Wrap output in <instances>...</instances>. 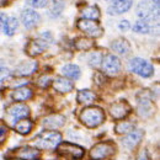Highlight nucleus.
Returning <instances> with one entry per match:
<instances>
[{"label": "nucleus", "mask_w": 160, "mask_h": 160, "mask_svg": "<svg viewBox=\"0 0 160 160\" xmlns=\"http://www.w3.org/2000/svg\"><path fill=\"white\" fill-rule=\"evenodd\" d=\"M62 143V134L56 131H46L36 137L35 144L37 149L53 150Z\"/></svg>", "instance_id": "nucleus-1"}, {"label": "nucleus", "mask_w": 160, "mask_h": 160, "mask_svg": "<svg viewBox=\"0 0 160 160\" xmlns=\"http://www.w3.org/2000/svg\"><path fill=\"white\" fill-rule=\"evenodd\" d=\"M80 121L89 128H95L98 126H100L101 123H103L105 121V113L103 111L95 107V106H90L86 107L81 111L80 113Z\"/></svg>", "instance_id": "nucleus-2"}, {"label": "nucleus", "mask_w": 160, "mask_h": 160, "mask_svg": "<svg viewBox=\"0 0 160 160\" xmlns=\"http://www.w3.org/2000/svg\"><path fill=\"white\" fill-rule=\"evenodd\" d=\"M137 16L144 22H154L159 19V6L154 5L150 0H142L136 8Z\"/></svg>", "instance_id": "nucleus-3"}, {"label": "nucleus", "mask_w": 160, "mask_h": 160, "mask_svg": "<svg viewBox=\"0 0 160 160\" xmlns=\"http://www.w3.org/2000/svg\"><path fill=\"white\" fill-rule=\"evenodd\" d=\"M129 70L142 78H149L154 74V67L143 58H133L129 62Z\"/></svg>", "instance_id": "nucleus-4"}, {"label": "nucleus", "mask_w": 160, "mask_h": 160, "mask_svg": "<svg viewBox=\"0 0 160 160\" xmlns=\"http://www.w3.org/2000/svg\"><path fill=\"white\" fill-rule=\"evenodd\" d=\"M115 153V145L108 142H102L94 145L90 150V159L91 160H102L111 157Z\"/></svg>", "instance_id": "nucleus-5"}, {"label": "nucleus", "mask_w": 160, "mask_h": 160, "mask_svg": "<svg viewBox=\"0 0 160 160\" xmlns=\"http://www.w3.org/2000/svg\"><path fill=\"white\" fill-rule=\"evenodd\" d=\"M101 65H102L103 73L106 75H108V77H116V75H118L121 72V68H122L121 60L115 54H107V56H105L102 58Z\"/></svg>", "instance_id": "nucleus-6"}, {"label": "nucleus", "mask_w": 160, "mask_h": 160, "mask_svg": "<svg viewBox=\"0 0 160 160\" xmlns=\"http://www.w3.org/2000/svg\"><path fill=\"white\" fill-rule=\"evenodd\" d=\"M78 28L80 31H82L85 35H88L89 37H94V38L100 37L103 32L102 27L98 21L88 20V19H80L78 21Z\"/></svg>", "instance_id": "nucleus-7"}, {"label": "nucleus", "mask_w": 160, "mask_h": 160, "mask_svg": "<svg viewBox=\"0 0 160 160\" xmlns=\"http://www.w3.org/2000/svg\"><path fill=\"white\" fill-rule=\"evenodd\" d=\"M110 113L115 120H122L131 113V106L124 101L115 102L110 107Z\"/></svg>", "instance_id": "nucleus-8"}, {"label": "nucleus", "mask_w": 160, "mask_h": 160, "mask_svg": "<svg viewBox=\"0 0 160 160\" xmlns=\"http://www.w3.org/2000/svg\"><path fill=\"white\" fill-rule=\"evenodd\" d=\"M21 21L26 28H33L38 25V22L41 21V16L38 12H36V10L25 9L21 12Z\"/></svg>", "instance_id": "nucleus-9"}, {"label": "nucleus", "mask_w": 160, "mask_h": 160, "mask_svg": "<svg viewBox=\"0 0 160 160\" xmlns=\"http://www.w3.org/2000/svg\"><path fill=\"white\" fill-rule=\"evenodd\" d=\"M58 148V152L63 155H72L73 158L75 159H79L84 155V149L79 147V145H75L73 143H60L59 145L57 147Z\"/></svg>", "instance_id": "nucleus-10"}, {"label": "nucleus", "mask_w": 160, "mask_h": 160, "mask_svg": "<svg viewBox=\"0 0 160 160\" xmlns=\"http://www.w3.org/2000/svg\"><path fill=\"white\" fill-rule=\"evenodd\" d=\"M143 137H144V132L142 129H133L126 134V137L122 140V144L127 149H133L134 147H137L139 144Z\"/></svg>", "instance_id": "nucleus-11"}, {"label": "nucleus", "mask_w": 160, "mask_h": 160, "mask_svg": "<svg viewBox=\"0 0 160 160\" xmlns=\"http://www.w3.org/2000/svg\"><path fill=\"white\" fill-rule=\"evenodd\" d=\"M47 48H48L47 41L42 40V38H37V40L30 41V43L26 46V52H27L28 56L36 57V56L42 54Z\"/></svg>", "instance_id": "nucleus-12"}, {"label": "nucleus", "mask_w": 160, "mask_h": 160, "mask_svg": "<svg viewBox=\"0 0 160 160\" xmlns=\"http://www.w3.org/2000/svg\"><path fill=\"white\" fill-rule=\"evenodd\" d=\"M138 113L142 117H148L153 113L150 98L147 92H140L138 96Z\"/></svg>", "instance_id": "nucleus-13"}, {"label": "nucleus", "mask_w": 160, "mask_h": 160, "mask_svg": "<svg viewBox=\"0 0 160 160\" xmlns=\"http://www.w3.org/2000/svg\"><path fill=\"white\" fill-rule=\"evenodd\" d=\"M133 5V0H116L112 5L107 9L110 15H121L127 12Z\"/></svg>", "instance_id": "nucleus-14"}, {"label": "nucleus", "mask_w": 160, "mask_h": 160, "mask_svg": "<svg viewBox=\"0 0 160 160\" xmlns=\"http://www.w3.org/2000/svg\"><path fill=\"white\" fill-rule=\"evenodd\" d=\"M52 85H53V89L56 91H58L60 94H67V92H70L73 89H74V85L70 80H68L67 78H63V77H58L52 81Z\"/></svg>", "instance_id": "nucleus-15"}, {"label": "nucleus", "mask_w": 160, "mask_h": 160, "mask_svg": "<svg viewBox=\"0 0 160 160\" xmlns=\"http://www.w3.org/2000/svg\"><path fill=\"white\" fill-rule=\"evenodd\" d=\"M64 123H65V117L59 113L51 115L43 120V126L47 129H58L62 126H64Z\"/></svg>", "instance_id": "nucleus-16"}, {"label": "nucleus", "mask_w": 160, "mask_h": 160, "mask_svg": "<svg viewBox=\"0 0 160 160\" xmlns=\"http://www.w3.org/2000/svg\"><path fill=\"white\" fill-rule=\"evenodd\" d=\"M15 155L22 160H35L36 158H38L40 150L32 147H22L15 152Z\"/></svg>", "instance_id": "nucleus-17"}, {"label": "nucleus", "mask_w": 160, "mask_h": 160, "mask_svg": "<svg viewBox=\"0 0 160 160\" xmlns=\"http://www.w3.org/2000/svg\"><path fill=\"white\" fill-rule=\"evenodd\" d=\"M9 115L16 117V118H26L30 115V108L23 103H14L8 108Z\"/></svg>", "instance_id": "nucleus-18"}, {"label": "nucleus", "mask_w": 160, "mask_h": 160, "mask_svg": "<svg viewBox=\"0 0 160 160\" xmlns=\"http://www.w3.org/2000/svg\"><path fill=\"white\" fill-rule=\"evenodd\" d=\"M36 69H37L36 62H22L16 67L15 72H16V74H19L21 77H25V75H30V74L35 73Z\"/></svg>", "instance_id": "nucleus-19"}, {"label": "nucleus", "mask_w": 160, "mask_h": 160, "mask_svg": "<svg viewBox=\"0 0 160 160\" xmlns=\"http://www.w3.org/2000/svg\"><path fill=\"white\" fill-rule=\"evenodd\" d=\"M111 48H112L113 52H116L118 54H122V56L127 54L131 51V46H129L128 41L126 40V38H116L111 43Z\"/></svg>", "instance_id": "nucleus-20"}, {"label": "nucleus", "mask_w": 160, "mask_h": 160, "mask_svg": "<svg viewBox=\"0 0 160 160\" xmlns=\"http://www.w3.org/2000/svg\"><path fill=\"white\" fill-rule=\"evenodd\" d=\"M63 10H64L63 0H52V2L49 5V9H48V15L52 19H57L62 15Z\"/></svg>", "instance_id": "nucleus-21"}, {"label": "nucleus", "mask_w": 160, "mask_h": 160, "mask_svg": "<svg viewBox=\"0 0 160 160\" xmlns=\"http://www.w3.org/2000/svg\"><path fill=\"white\" fill-rule=\"evenodd\" d=\"M62 73L64 74V77L70 78V79H79L81 75L80 68L77 64H67L62 68Z\"/></svg>", "instance_id": "nucleus-22"}, {"label": "nucleus", "mask_w": 160, "mask_h": 160, "mask_svg": "<svg viewBox=\"0 0 160 160\" xmlns=\"http://www.w3.org/2000/svg\"><path fill=\"white\" fill-rule=\"evenodd\" d=\"M32 98V90L26 88V86H22V88H19L16 89L14 92H12V99L15 101H27Z\"/></svg>", "instance_id": "nucleus-23"}, {"label": "nucleus", "mask_w": 160, "mask_h": 160, "mask_svg": "<svg viewBox=\"0 0 160 160\" xmlns=\"http://www.w3.org/2000/svg\"><path fill=\"white\" fill-rule=\"evenodd\" d=\"M77 100L82 105H90L96 100V95L91 90H80L77 95Z\"/></svg>", "instance_id": "nucleus-24"}, {"label": "nucleus", "mask_w": 160, "mask_h": 160, "mask_svg": "<svg viewBox=\"0 0 160 160\" xmlns=\"http://www.w3.org/2000/svg\"><path fill=\"white\" fill-rule=\"evenodd\" d=\"M82 14V19H88V20H94V21H98L100 19V10L98 6L95 5H90V6H86L82 9L81 11Z\"/></svg>", "instance_id": "nucleus-25"}, {"label": "nucleus", "mask_w": 160, "mask_h": 160, "mask_svg": "<svg viewBox=\"0 0 160 160\" xmlns=\"http://www.w3.org/2000/svg\"><path fill=\"white\" fill-rule=\"evenodd\" d=\"M15 129L20 134H27L32 129V122L27 118H20L15 124Z\"/></svg>", "instance_id": "nucleus-26"}, {"label": "nucleus", "mask_w": 160, "mask_h": 160, "mask_svg": "<svg viewBox=\"0 0 160 160\" xmlns=\"http://www.w3.org/2000/svg\"><path fill=\"white\" fill-rule=\"evenodd\" d=\"M19 27V21L16 18H8V21L4 26V31L8 36H12Z\"/></svg>", "instance_id": "nucleus-27"}, {"label": "nucleus", "mask_w": 160, "mask_h": 160, "mask_svg": "<svg viewBox=\"0 0 160 160\" xmlns=\"http://www.w3.org/2000/svg\"><path fill=\"white\" fill-rule=\"evenodd\" d=\"M134 128V123L129 122V121H121L115 126V131L118 134H123V133H128L131 131H133Z\"/></svg>", "instance_id": "nucleus-28"}, {"label": "nucleus", "mask_w": 160, "mask_h": 160, "mask_svg": "<svg viewBox=\"0 0 160 160\" xmlns=\"http://www.w3.org/2000/svg\"><path fill=\"white\" fill-rule=\"evenodd\" d=\"M75 48L79 49V51H88L90 48L94 47V41L89 40V38H85V37H81V38H78L74 43Z\"/></svg>", "instance_id": "nucleus-29"}, {"label": "nucleus", "mask_w": 160, "mask_h": 160, "mask_svg": "<svg viewBox=\"0 0 160 160\" xmlns=\"http://www.w3.org/2000/svg\"><path fill=\"white\" fill-rule=\"evenodd\" d=\"M102 58H103V56L101 54L100 52H94L89 57V64L91 67H94V68H98L101 64V62H102Z\"/></svg>", "instance_id": "nucleus-30"}, {"label": "nucleus", "mask_w": 160, "mask_h": 160, "mask_svg": "<svg viewBox=\"0 0 160 160\" xmlns=\"http://www.w3.org/2000/svg\"><path fill=\"white\" fill-rule=\"evenodd\" d=\"M133 31H136L137 33H148L150 31V26H149V23H147L144 21H138L133 26Z\"/></svg>", "instance_id": "nucleus-31"}, {"label": "nucleus", "mask_w": 160, "mask_h": 160, "mask_svg": "<svg viewBox=\"0 0 160 160\" xmlns=\"http://www.w3.org/2000/svg\"><path fill=\"white\" fill-rule=\"evenodd\" d=\"M27 2L32 6V8H36V9H41V8H44L48 2V0H27Z\"/></svg>", "instance_id": "nucleus-32"}, {"label": "nucleus", "mask_w": 160, "mask_h": 160, "mask_svg": "<svg viewBox=\"0 0 160 160\" xmlns=\"http://www.w3.org/2000/svg\"><path fill=\"white\" fill-rule=\"evenodd\" d=\"M9 75H10V70L4 64L0 63V81H4L5 79H8Z\"/></svg>", "instance_id": "nucleus-33"}, {"label": "nucleus", "mask_w": 160, "mask_h": 160, "mask_svg": "<svg viewBox=\"0 0 160 160\" xmlns=\"http://www.w3.org/2000/svg\"><path fill=\"white\" fill-rule=\"evenodd\" d=\"M49 81H51V77H49V75L43 74L40 79L37 80V84L40 85L41 88H47V86H48V84H49Z\"/></svg>", "instance_id": "nucleus-34"}, {"label": "nucleus", "mask_w": 160, "mask_h": 160, "mask_svg": "<svg viewBox=\"0 0 160 160\" xmlns=\"http://www.w3.org/2000/svg\"><path fill=\"white\" fill-rule=\"evenodd\" d=\"M118 28H120L122 32H127L129 28H131V22L128 20H122L118 23Z\"/></svg>", "instance_id": "nucleus-35"}, {"label": "nucleus", "mask_w": 160, "mask_h": 160, "mask_svg": "<svg viewBox=\"0 0 160 160\" xmlns=\"http://www.w3.org/2000/svg\"><path fill=\"white\" fill-rule=\"evenodd\" d=\"M6 21H8V16H6L5 14L0 12V30H1V28H4V26H5Z\"/></svg>", "instance_id": "nucleus-36"}, {"label": "nucleus", "mask_w": 160, "mask_h": 160, "mask_svg": "<svg viewBox=\"0 0 160 160\" xmlns=\"http://www.w3.org/2000/svg\"><path fill=\"white\" fill-rule=\"evenodd\" d=\"M149 158H148V153H147V150L144 149V150H142L139 154H138V158H137V160H148Z\"/></svg>", "instance_id": "nucleus-37"}, {"label": "nucleus", "mask_w": 160, "mask_h": 160, "mask_svg": "<svg viewBox=\"0 0 160 160\" xmlns=\"http://www.w3.org/2000/svg\"><path fill=\"white\" fill-rule=\"evenodd\" d=\"M6 132H8V128L0 124V138H1V137H4V136L6 134Z\"/></svg>", "instance_id": "nucleus-38"}, {"label": "nucleus", "mask_w": 160, "mask_h": 160, "mask_svg": "<svg viewBox=\"0 0 160 160\" xmlns=\"http://www.w3.org/2000/svg\"><path fill=\"white\" fill-rule=\"evenodd\" d=\"M8 2V0H0V6H4Z\"/></svg>", "instance_id": "nucleus-39"}, {"label": "nucleus", "mask_w": 160, "mask_h": 160, "mask_svg": "<svg viewBox=\"0 0 160 160\" xmlns=\"http://www.w3.org/2000/svg\"><path fill=\"white\" fill-rule=\"evenodd\" d=\"M108 1H111V2H115V1H116V0H108Z\"/></svg>", "instance_id": "nucleus-40"}, {"label": "nucleus", "mask_w": 160, "mask_h": 160, "mask_svg": "<svg viewBox=\"0 0 160 160\" xmlns=\"http://www.w3.org/2000/svg\"><path fill=\"white\" fill-rule=\"evenodd\" d=\"M12 160H22V159H12Z\"/></svg>", "instance_id": "nucleus-41"}]
</instances>
